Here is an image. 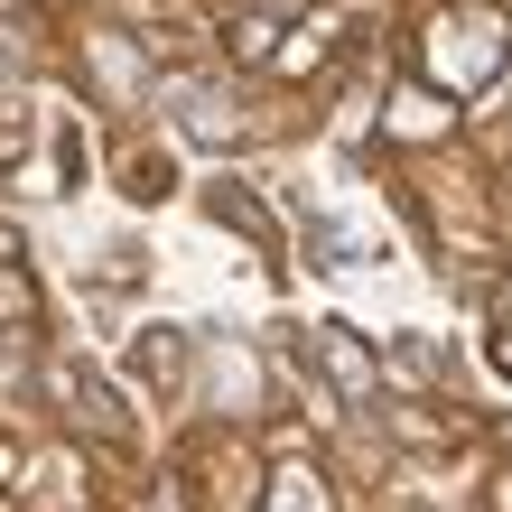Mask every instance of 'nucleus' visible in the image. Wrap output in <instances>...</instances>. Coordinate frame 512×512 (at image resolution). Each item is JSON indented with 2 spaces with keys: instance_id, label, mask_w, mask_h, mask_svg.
<instances>
[{
  "instance_id": "39448f33",
  "label": "nucleus",
  "mask_w": 512,
  "mask_h": 512,
  "mask_svg": "<svg viewBox=\"0 0 512 512\" xmlns=\"http://www.w3.org/2000/svg\"><path fill=\"white\" fill-rule=\"evenodd\" d=\"M261 512H326V494L308 485V475H280V485H270V503Z\"/></svg>"
},
{
  "instance_id": "7ed1b4c3",
  "label": "nucleus",
  "mask_w": 512,
  "mask_h": 512,
  "mask_svg": "<svg viewBox=\"0 0 512 512\" xmlns=\"http://www.w3.org/2000/svg\"><path fill=\"white\" fill-rule=\"evenodd\" d=\"M317 354H326V373H336V391H345V401H373V354L364 345H354V326H317Z\"/></svg>"
},
{
  "instance_id": "f257e3e1",
  "label": "nucleus",
  "mask_w": 512,
  "mask_h": 512,
  "mask_svg": "<svg viewBox=\"0 0 512 512\" xmlns=\"http://www.w3.org/2000/svg\"><path fill=\"white\" fill-rule=\"evenodd\" d=\"M438 38H447V47H429V75H447L457 94L494 84V66H503V19H494V10H466V19H447Z\"/></svg>"
},
{
  "instance_id": "20e7f679",
  "label": "nucleus",
  "mask_w": 512,
  "mask_h": 512,
  "mask_svg": "<svg viewBox=\"0 0 512 512\" xmlns=\"http://www.w3.org/2000/svg\"><path fill=\"white\" fill-rule=\"evenodd\" d=\"M140 364H149L159 391H177V382H187V345H168V326H149V336H140Z\"/></svg>"
},
{
  "instance_id": "f03ea898",
  "label": "nucleus",
  "mask_w": 512,
  "mask_h": 512,
  "mask_svg": "<svg viewBox=\"0 0 512 512\" xmlns=\"http://www.w3.org/2000/svg\"><path fill=\"white\" fill-rule=\"evenodd\" d=\"M47 382H56V401L75 410V429H103V438H122V391H112V382H94L84 364H56Z\"/></svg>"
}]
</instances>
